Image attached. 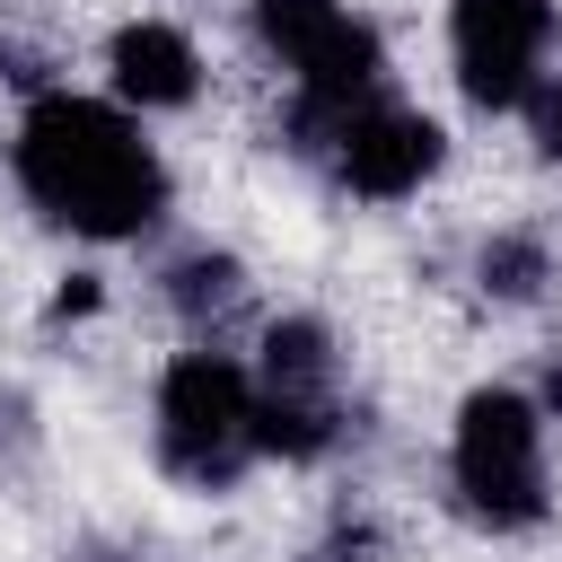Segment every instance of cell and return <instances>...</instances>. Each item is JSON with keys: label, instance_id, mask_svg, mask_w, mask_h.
Returning <instances> with one entry per match:
<instances>
[{"label": "cell", "instance_id": "4", "mask_svg": "<svg viewBox=\"0 0 562 562\" xmlns=\"http://www.w3.org/2000/svg\"><path fill=\"white\" fill-rule=\"evenodd\" d=\"M255 26L281 61H299L307 105H325V114H351V97L378 79V35L360 18H342L334 0H255Z\"/></svg>", "mask_w": 562, "mask_h": 562}, {"label": "cell", "instance_id": "9", "mask_svg": "<svg viewBox=\"0 0 562 562\" xmlns=\"http://www.w3.org/2000/svg\"><path fill=\"white\" fill-rule=\"evenodd\" d=\"M483 272H501V290H536V255H527V246H492Z\"/></svg>", "mask_w": 562, "mask_h": 562}, {"label": "cell", "instance_id": "5", "mask_svg": "<svg viewBox=\"0 0 562 562\" xmlns=\"http://www.w3.org/2000/svg\"><path fill=\"white\" fill-rule=\"evenodd\" d=\"M544 35H553V9L544 0H457V79H465V97L474 105H527L536 97V53H544Z\"/></svg>", "mask_w": 562, "mask_h": 562}, {"label": "cell", "instance_id": "10", "mask_svg": "<svg viewBox=\"0 0 562 562\" xmlns=\"http://www.w3.org/2000/svg\"><path fill=\"white\" fill-rule=\"evenodd\" d=\"M527 105H536V140H544V158H562V88H536Z\"/></svg>", "mask_w": 562, "mask_h": 562}, {"label": "cell", "instance_id": "6", "mask_svg": "<svg viewBox=\"0 0 562 562\" xmlns=\"http://www.w3.org/2000/svg\"><path fill=\"white\" fill-rule=\"evenodd\" d=\"M430 167H439V123H422V114H342V184L351 193L395 202Z\"/></svg>", "mask_w": 562, "mask_h": 562}, {"label": "cell", "instance_id": "1", "mask_svg": "<svg viewBox=\"0 0 562 562\" xmlns=\"http://www.w3.org/2000/svg\"><path fill=\"white\" fill-rule=\"evenodd\" d=\"M18 184L79 237H140L167 202L158 158L132 140L114 105L88 97H44L18 132Z\"/></svg>", "mask_w": 562, "mask_h": 562}, {"label": "cell", "instance_id": "7", "mask_svg": "<svg viewBox=\"0 0 562 562\" xmlns=\"http://www.w3.org/2000/svg\"><path fill=\"white\" fill-rule=\"evenodd\" d=\"M105 61H114V88H123L132 105H184V97H193V44H184L176 26H149V18H140V26L114 35Z\"/></svg>", "mask_w": 562, "mask_h": 562}, {"label": "cell", "instance_id": "2", "mask_svg": "<svg viewBox=\"0 0 562 562\" xmlns=\"http://www.w3.org/2000/svg\"><path fill=\"white\" fill-rule=\"evenodd\" d=\"M457 483L474 501V518L492 527H527L544 518V457H536V404L509 386L465 395L457 413Z\"/></svg>", "mask_w": 562, "mask_h": 562}, {"label": "cell", "instance_id": "8", "mask_svg": "<svg viewBox=\"0 0 562 562\" xmlns=\"http://www.w3.org/2000/svg\"><path fill=\"white\" fill-rule=\"evenodd\" d=\"M325 378V334L316 325H272V395H307Z\"/></svg>", "mask_w": 562, "mask_h": 562}, {"label": "cell", "instance_id": "3", "mask_svg": "<svg viewBox=\"0 0 562 562\" xmlns=\"http://www.w3.org/2000/svg\"><path fill=\"white\" fill-rule=\"evenodd\" d=\"M158 439H167V465L193 474V483H228L237 457L255 448V395L246 378L220 360V351H184L158 386Z\"/></svg>", "mask_w": 562, "mask_h": 562}]
</instances>
